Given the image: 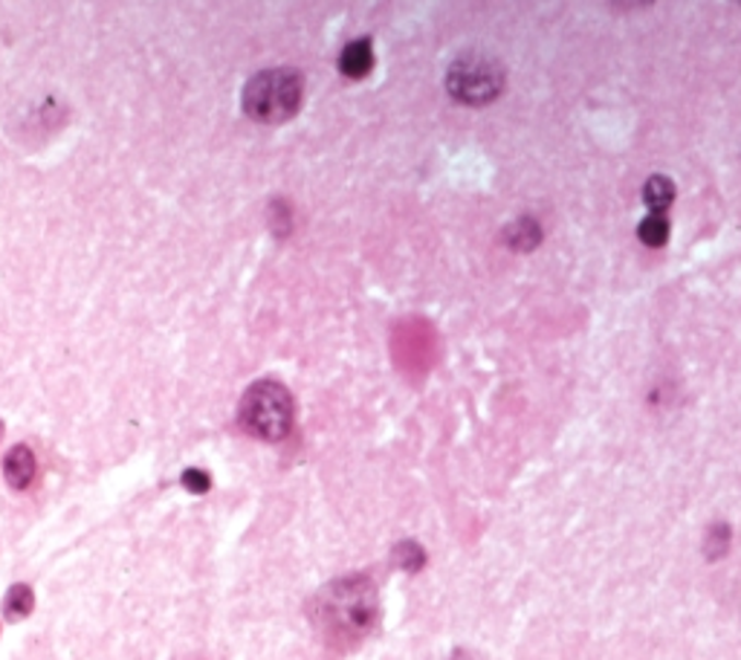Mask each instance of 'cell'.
Instances as JSON below:
<instances>
[{
  "instance_id": "5bb4252c",
  "label": "cell",
  "mask_w": 741,
  "mask_h": 660,
  "mask_svg": "<svg viewBox=\"0 0 741 660\" xmlns=\"http://www.w3.org/2000/svg\"><path fill=\"white\" fill-rule=\"evenodd\" d=\"M0 438H3V423H0Z\"/></svg>"
},
{
  "instance_id": "52a82bcc",
  "label": "cell",
  "mask_w": 741,
  "mask_h": 660,
  "mask_svg": "<svg viewBox=\"0 0 741 660\" xmlns=\"http://www.w3.org/2000/svg\"><path fill=\"white\" fill-rule=\"evenodd\" d=\"M643 200H646V207H649L651 215H667V209L672 207V200H675V182L669 180V177H649L646 186H643Z\"/></svg>"
},
{
  "instance_id": "7c38bea8",
  "label": "cell",
  "mask_w": 741,
  "mask_h": 660,
  "mask_svg": "<svg viewBox=\"0 0 741 660\" xmlns=\"http://www.w3.org/2000/svg\"><path fill=\"white\" fill-rule=\"evenodd\" d=\"M704 551H707V559L716 562L721 559L727 551H730V525L718 521L707 530V539H704Z\"/></svg>"
},
{
  "instance_id": "7a4b0ae2",
  "label": "cell",
  "mask_w": 741,
  "mask_h": 660,
  "mask_svg": "<svg viewBox=\"0 0 741 660\" xmlns=\"http://www.w3.org/2000/svg\"><path fill=\"white\" fill-rule=\"evenodd\" d=\"M293 397L281 382L275 380H258L244 391L240 397L238 421L240 426L258 440L267 444H279L293 429Z\"/></svg>"
},
{
  "instance_id": "9c48e42d",
  "label": "cell",
  "mask_w": 741,
  "mask_h": 660,
  "mask_svg": "<svg viewBox=\"0 0 741 660\" xmlns=\"http://www.w3.org/2000/svg\"><path fill=\"white\" fill-rule=\"evenodd\" d=\"M35 609V594L33 588L30 586H12L9 588L7 600H3V614H7V620H24L30 617Z\"/></svg>"
},
{
  "instance_id": "6da1fadb",
  "label": "cell",
  "mask_w": 741,
  "mask_h": 660,
  "mask_svg": "<svg viewBox=\"0 0 741 660\" xmlns=\"http://www.w3.org/2000/svg\"><path fill=\"white\" fill-rule=\"evenodd\" d=\"M377 586L365 574L333 579L321 591H316L314 603H310V623L316 626L321 640L337 652H348L363 644L377 628Z\"/></svg>"
},
{
  "instance_id": "277c9868",
  "label": "cell",
  "mask_w": 741,
  "mask_h": 660,
  "mask_svg": "<svg viewBox=\"0 0 741 660\" xmlns=\"http://www.w3.org/2000/svg\"><path fill=\"white\" fill-rule=\"evenodd\" d=\"M446 87L463 105H486L502 93L504 73L502 67L490 58L467 56L452 64L449 75H446Z\"/></svg>"
},
{
  "instance_id": "8fae6325",
  "label": "cell",
  "mask_w": 741,
  "mask_h": 660,
  "mask_svg": "<svg viewBox=\"0 0 741 660\" xmlns=\"http://www.w3.org/2000/svg\"><path fill=\"white\" fill-rule=\"evenodd\" d=\"M391 559H395L397 568L412 570L414 574V570H421L426 565V551L417 542H400L395 547V553H391Z\"/></svg>"
},
{
  "instance_id": "ba28073f",
  "label": "cell",
  "mask_w": 741,
  "mask_h": 660,
  "mask_svg": "<svg viewBox=\"0 0 741 660\" xmlns=\"http://www.w3.org/2000/svg\"><path fill=\"white\" fill-rule=\"evenodd\" d=\"M507 247L519 249V252H530L533 247H539V240H542V229H539V223L533 217H521L513 226H507Z\"/></svg>"
},
{
  "instance_id": "30bf717a",
  "label": "cell",
  "mask_w": 741,
  "mask_h": 660,
  "mask_svg": "<svg viewBox=\"0 0 741 660\" xmlns=\"http://www.w3.org/2000/svg\"><path fill=\"white\" fill-rule=\"evenodd\" d=\"M640 240L646 247H663L669 240V221L667 215H651L640 223V229H637Z\"/></svg>"
},
{
  "instance_id": "3957f363",
  "label": "cell",
  "mask_w": 741,
  "mask_h": 660,
  "mask_svg": "<svg viewBox=\"0 0 741 660\" xmlns=\"http://www.w3.org/2000/svg\"><path fill=\"white\" fill-rule=\"evenodd\" d=\"M302 75L287 67H275L252 75L244 87V114L256 122L279 125L296 114L302 105Z\"/></svg>"
},
{
  "instance_id": "5b68a950",
  "label": "cell",
  "mask_w": 741,
  "mask_h": 660,
  "mask_svg": "<svg viewBox=\"0 0 741 660\" xmlns=\"http://www.w3.org/2000/svg\"><path fill=\"white\" fill-rule=\"evenodd\" d=\"M3 475H7V484L17 493L30 490V484L35 481V455L30 452V446H12L3 461Z\"/></svg>"
},
{
  "instance_id": "8992f818",
  "label": "cell",
  "mask_w": 741,
  "mask_h": 660,
  "mask_svg": "<svg viewBox=\"0 0 741 660\" xmlns=\"http://www.w3.org/2000/svg\"><path fill=\"white\" fill-rule=\"evenodd\" d=\"M374 67V50H370V42H351L339 56V70L348 75V79H365Z\"/></svg>"
},
{
  "instance_id": "4fadbf2b",
  "label": "cell",
  "mask_w": 741,
  "mask_h": 660,
  "mask_svg": "<svg viewBox=\"0 0 741 660\" xmlns=\"http://www.w3.org/2000/svg\"><path fill=\"white\" fill-rule=\"evenodd\" d=\"M183 487L195 495H203V493H209V487H212V479H209L203 470H186L183 472Z\"/></svg>"
}]
</instances>
